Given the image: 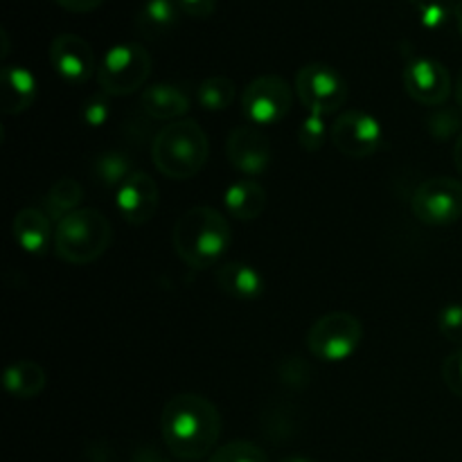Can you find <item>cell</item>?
I'll return each instance as SVG.
<instances>
[{"instance_id": "31", "label": "cell", "mask_w": 462, "mask_h": 462, "mask_svg": "<svg viewBox=\"0 0 462 462\" xmlns=\"http://www.w3.org/2000/svg\"><path fill=\"white\" fill-rule=\"evenodd\" d=\"M180 12L192 18H208L217 7V0H176Z\"/></svg>"}, {"instance_id": "19", "label": "cell", "mask_w": 462, "mask_h": 462, "mask_svg": "<svg viewBox=\"0 0 462 462\" xmlns=\"http://www.w3.org/2000/svg\"><path fill=\"white\" fill-rule=\"evenodd\" d=\"M226 210L239 221H253L264 212L266 208V189L257 180L242 179L237 183L228 185L224 194Z\"/></svg>"}, {"instance_id": "1", "label": "cell", "mask_w": 462, "mask_h": 462, "mask_svg": "<svg viewBox=\"0 0 462 462\" xmlns=\"http://www.w3.org/2000/svg\"><path fill=\"white\" fill-rule=\"evenodd\" d=\"M167 449L180 460H201L212 454L221 436V415L203 395L183 393L171 397L161 415Z\"/></svg>"}, {"instance_id": "3", "label": "cell", "mask_w": 462, "mask_h": 462, "mask_svg": "<svg viewBox=\"0 0 462 462\" xmlns=\"http://www.w3.org/2000/svg\"><path fill=\"white\" fill-rule=\"evenodd\" d=\"M210 143L194 120H176L156 135L152 144L153 165L167 179L185 180L203 170Z\"/></svg>"}, {"instance_id": "20", "label": "cell", "mask_w": 462, "mask_h": 462, "mask_svg": "<svg viewBox=\"0 0 462 462\" xmlns=\"http://www.w3.org/2000/svg\"><path fill=\"white\" fill-rule=\"evenodd\" d=\"M45 373L39 364L30 359L14 361L3 374L5 391L12 397L18 400H32V397H39L45 388Z\"/></svg>"}, {"instance_id": "13", "label": "cell", "mask_w": 462, "mask_h": 462, "mask_svg": "<svg viewBox=\"0 0 462 462\" xmlns=\"http://www.w3.org/2000/svg\"><path fill=\"white\" fill-rule=\"evenodd\" d=\"M158 185L144 171H134L116 192V206L122 219L131 226H143L153 219L158 210Z\"/></svg>"}, {"instance_id": "26", "label": "cell", "mask_w": 462, "mask_h": 462, "mask_svg": "<svg viewBox=\"0 0 462 462\" xmlns=\"http://www.w3.org/2000/svg\"><path fill=\"white\" fill-rule=\"evenodd\" d=\"M208 462H269V458H266L264 451L257 445H253V442L237 440L219 447Z\"/></svg>"}, {"instance_id": "11", "label": "cell", "mask_w": 462, "mask_h": 462, "mask_svg": "<svg viewBox=\"0 0 462 462\" xmlns=\"http://www.w3.org/2000/svg\"><path fill=\"white\" fill-rule=\"evenodd\" d=\"M404 88L422 106H440L451 95L449 70L429 57H413L404 68Z\"/></svg>"}, {"instance_id": "16", "label": "cell", "mask_w": 462, "mask_h": 462, "mask_svg": "<svg viewBox=\"0 0 462 462\" xmlns=\"http://www.w3.org/2000/svg\"><path fill=\"white\" fill-rule=\"evenodd\" d=\"M215 282L221 293L235 298V300L251 302L264 293V278L255 266L246 262H226L217 269Z\"/></svg>"}, {"instance_id": "29", "label": "cell", "mask_w": 462, "mask_h": 462, "mask_svg": "<svg viewBox=\"0 0 462 462\" xmlns=\"http://www.w3.org/2000/svg\"><path fill=\"white\" fill-rule=\"evenodd\" d=\"M111 116V102H108V95L106 93H97V95H90L84 104V111H81V117H84V125L86 126H102L104 122L108 120Z\"/></svg>"}, {"instance_id": "27", "label": "cell", "mask_w": 462, "mask_h": 462, "mask_svg": "<svg viewBox=\"0 0 462 462\" xmlns=\"http://www.w3.org/2000/svg\"><path fill=\"white\" fill-rule=\"evenodd\" d=\"M325 116L319 113H307L302 120L300 129H298V143L305 152H319L325 143Z\"/></svg>"}, {"instance_id": "21", "label": "cell", "mask_w": 462, "mask_h": 462, "mask_svg": "<svg viewBox=\"0 0 462 462\" xmlns=\"http://www.w3.org/2000/svg\"><path fill=\"white\" fill-rule=\"evenodd\" d=\"M179 12L180 7L176 0H144L138 16H135V25L144 36L158 39V36L174 30Z\"/></svg>"}, {"instance_id": "7", "label": "cell", "mask_w": 462, "mask_h": 462, "mask_svg": "<svg viewBox=\"0 0 462 462\" xmlns=\"http://www.w3.org/2000/svg\"><path fill=\"white\" fill-rule=\"evenodd\" d=\"M296 93L307 113L332 116L346 104L347 84L328 63H307L296 75Z\"/></svg>"}, {"instance_id": "36", "label": "cell", "mask_w": 462, "mask_h": 462, "mask_svg": "<svg viewBox=\"0 0 462 462\" xmlns=\"http://www.w3.org/2000/svg\"><path fill=\"white\" fill-rule=\"evenodd\" d=\"M456 99H458V106L462 108V70L458 75V81H456Z\"/></svg>"}, {"instance_id": "34", "label": "cell", "mask_w": 462, "mask_h": 462, "mask_svg": "<svg viewBox=\"0 0 462 462\" xmlns=\"http://www.w3.org/2000/svg\"><path fill=\"white\" fill-rule=\"evenodd\" d=\"M454 161H456V167H458V171L462 174V131H460L458 140H456V147H454Z\"/></svg>"}, {"instance_id": "32", "label": "cell", "mask_w": 462, "mask_h": 462, "mask_svg": "<svg viewBox=\"0 0 462 462\" xmlns=\"http://www.w3.org/2000/svg\"><path fill=\"white\" fill-rule=\"evenodd\" d=\"M61 9L72 14H88L95 12L97 7H102L104 0H54Z\"/></svg>"}, {"instance_id": "22", "label": "cell", "mask_w": 462, "mask_h": 462, "mask_svg": "<svg viewBox=\"0 0 462 462\" xmlns=\"http://www.w3.org/2000/svg\"><path fill=\"white\" fill-rule=\"evenodd\" d=\"M84 199V189H81L79 180L75 179H59L48 194L41 201V210L50 217L52 221H63L68 215L79 210V203Z\"/></svg>"}, {"instance_id": "8", "label": "cell", "mask_w": 462, "mask_h": 462, "mask_svg": "<svg viewBox=\"0 0 462 462\" xmlns=\"http://www.w3.org/2000/svg\"><path fill=\"white\" fill-rule=\"evenodd\" d=\"M293 106V93L280 75H262L242 93V111L251 125H278Z\"/></svg>"}, {"instance_id": "9", "label": "cell", "mask_w": 462, "mask_h": 462, "mask_svg": "<svg viewBox=\"0 0 462 462\" xmlns=\"http://www.w3.org/2000/svg\"><path fill=\"white\" fill-rule=\"evenodd\" d=\"M413 215L427 226H451L462 217V183L449 176L429 179L415 189Z\"/></svg>"}, {"instance_id": "12", "label": "cell", "mask_w": 462, "mask_h": 462, "mask_svg": "<svg viewBox=\"0 0 462 462\" xmlns=\"http://www.w3.org/2000/svg\"><path fill=\"white\" fill-rule=\"evenodd\" d=\"M50 66L68 84H86L95 75V54L86 39L59 34L50 43Z\"/></svg>"}, {"instance_id": "5", "label": "cell", "mask_w": 462, "mask_h": 462, "mask_svg": "<svg viewBox=\"0 0 462 462\" xmlns=\"http://www.w3.org/2000/svg\"><path fill=\"white\" fill-rule=\"evenodd\" d=\"M152 75V57L140 43H117L106 50L97 68L102 93L122 97L143 88Z\"/></svg>"}, {"instance_id": "30", "label": "cell", "mask_w": 462, "mask_h": 462, "mask_svg": "<svg viewBox=\"0 0 462 462\" xmlns=\"http://www.w3.org/2000/svg\"><path fill=\"white\" fill-rule=\"evenodd\" d=\"M442 379L456 397H462V350L447 356L442 364Z\"/></svg>"}, {"instance_id": "18", "label": "cell", "mask_w": 462, "mask_h": 462, "mask_svg": "<svg viewBox=\"0 0 462 462\" xmlns=\"http://www.w3.org/2000/svg\"><path fill=\"white\" fill-rule=\"evenodd\" d=\"M144 113L153 120H183L185 113L189 111V99L185 90L174 84H153L144 88L140 97Z\"/></svg>"}, {"instance_id": "37", "label": "cell", "mask_w": 462, "mask_h": 462, "mask_svg": "<svg viewBox=\"0 0 462 462\" xmlns=\"http://www.w3.org/2000/svg\"><path fill=\"white\" fill-rule=\"evenodd\" d=\"M282 462H314L310 458H302V456H291V458H284Z\"/></svg>"}, {"instance_id": "24", "label": "cell", "mask_w": 462, "mask_h": 462, "mask_svg": "<svg viewBox=\"0 0 462 462\" xmlns=\"http://www.w3.org/2000/svg\"><path fill=\"white\" fill-rule=\"evenodd\" d=\"M235 97H237V86L233 79L224 75L208 77L201 81L197 90V99L206 111H226L233 106Z\"/></svg>"}, {"instance_id": "14", "label": "cell", "mask_w": 462, "mask_h": 462, "mask_svg": "<svg viewBox=\"0 0 462 462\" xmlns=\"http://www.w3.org/2000/svg\"><path fill=\"white\" fill-rule=\"evenodd\" d=\"M226 156L230 165L246 176H257L271 165V144L266 135L253 125H242L230 131L226 143Z\"/></svg>"}, {"instance_id": "25", "label": "cell", "mask_w": 462, "mask_h": 462, "mask_svg": "<svg viewBox=\"0 0 462 462\" xmlns=\"http://www.w3.org/2000/svg\"><path fill=\"white\" fill-rule=\"evenodd\" d=\"M420 25L427 30H442L454 23V3L447 0H411Z\"/></svg>"}, {"instance_id": "28", "label": "cell", "mask_w": 462, "mask_h": 462, "mask_svg": "<svg viewBox=\"0 0 462 462\" xmlns=\"http://www.w3.org/2000/svg\"><path fill=\"white\" fill-rule=\"evenodd\" d=\"M438 329L454 346H462V305L451 302L438 316Z\"/></svg>"}, {"instance_id": "2", "label": "cell", "mask_w": 462, "mask_h": 462, "mask_svg": "<svg viewBox=\"0 0 462 462\" xmlns=\"http://www.w3.org/2000/svg\"><path fill=\"white\" fill-rule=\"evenodd\" d=\"M174 251L192 269H210L233 244L230 224L219 210L199 206L185 212L174 226Z\"/></svg>"}, {"instance_id": "15", "label": "cell", "mask_w": 462, "mask_h": 462, "mask_svg": "<svg viewBox=\"0 0 462 462\" xmlns=\"http://www.w3.org/2000/svg\"><path fill=\"white\" fill-rule=\"evenodd\" d=\"M54 221L45 215L41 208H23L16 212L12 221L14 242L27 253V255L43 257L50 248H54Z\"/></svg>"}, {"instance_id": "4", "label": "cell", "mask_w": 462, "mask_h": 462, "mask_svg": "<svg viewBox=\"0 0 462 462\" xmlns=\"http://www.w3.org/2000/svg\"><path fill=\"white\" fill-rule=\"evenodd\" d=\"M111 224L95 208H79L59 221L54 230V253L68 264H90L111 246Z\"/></svg>"}, {"instance_id": "17", "label": "cell", "mask_w": 462, "mask_h": 462, "mask_svg": "<svg viewBox=\"0 0 462 462\" xmlns=\"http://www.w3.org/2000/svg\"><path fill=\"white\" fill-rule=\"evenodd\" d=\"M39 95V81L27 68L5 66L3 68V113L18 116L34 104Z\"/></svg>"}, {"instance_id": "33", "label": "cell", "mask_w": 462, "mask_h": 462, "mask_svg": "<svg viewBox=\"0 0 462 462\" xmlns=\"http://www.w3.org/2000/svg\"><path fill=\"white\" fill-rule=\"evenodd\" d=\"M134 462H170L161 451L152 449V447H143V449L135 451Z\"/></svg>"}, {"instance_id": "10", "label": "cell", "mask_w": 462, "mask_h": 462, "mask_svg": "<svg viewBox=\"0 0 462 462\" xmlns=\"http://www.w3.org/2000/svg\"><path fill=\"white\" fill-rule=\"evenodd\" d=\"M383 138L382 122L365 111H343L332 125V143L343 156L368 158Z\"/></svg>"}, {"instance_id": "6", "label": "cell", "mask_w": 462, "mask_h": 462, "mask_svg": "<svg viewBox=\"0 0 462 462\" xmlns=\"http://www.w3.org/2000/svg\"><path fill=\"white\" fill-rule=\"evenodd\" d=\"M364 341V325L347 311H332L316 320L307 332V350L320 361H347Z\"/></svg>"}, {"instance_id": "23", "label": "cell", "mask_w": 462, "mask_h": 462, "mask_svg": "<svg viewBox=\"0 0 462 462\" xmlns=\"http://www.w3.org/2000/svg\"><path fill=\"white\" fill-rule=\"evenodd\" d=\"M93 171L95 183L102 185L104 189H116L134 174V165H131V158L122 152H104L90 165Z\"/></svg>"}, {"instance_id": "35", "label": "cell", "mask_w": 462, "mask_h": 462, "mask_svg": "<svg viewBox=\"0 0 462 462\" xmlns=\"http://www.w3.org/2000/svg\"><path fill=\"white\" fill-rule=\"evenodd\" d=\"M454 3V23L462 34V0H451Z\"/></svg>"}]
</instances>
